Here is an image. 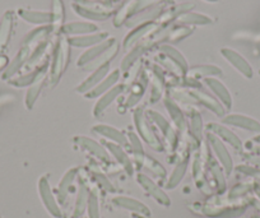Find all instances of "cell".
I'll use <instances>...</instances> for the list:
<instances>
[{"mask_svg":"<svg viewBox=\"0 0 260 218\" xmlns=\"http://www.w3.org/2000/svg\"><path fill=\"white\" fill-rule=\"evenodd\" d=\"M206 132L212 133V134H214L216 137H218L222 142L231 145L235 151L242 152V149H244L241 139H240L232 130H230L229 128L224 127V125L218 124V122H208V124L206 125Z\"/></svg>","mask_w":260,"mask_h":218,"instance_id":"obj_11","label":"cell"},{"mask_svg":"<svg viewBox=\"0 0 260 218\" xmlns=\"http://www.w3.org/2000/svg\"><path fill=\"white\" fill-rule=\"evenodd\" d=\"M192 31H194V29L189 26H181V24H175V26H172L171 24L169 28V31H167L165 41L179 42V41H181V40L189 37L190 35L192 34Z\"/></svg>","mask_w":260,"mask_h":218,"instance_id":"obj_39","label":"cell"},{"mask_svg":"<svg viewBox=\"0 0 260 218\" xmlns=\"http://www.w3.org/2000/svg\"><path fill=\"white\" fill-rule=\"evenodd\" d=\"M18 17H21L27 23L40 24V26H47L51 23V13L44 11H34V9L19 8L17 11Z\"/></svg>","mask_w":260,"mask_h":218,"instance_id":"obj_30","label":"cell"},{"mask_svg":"<svg viewBox=\"0 0 260 218\" xmlns=\"http://www.w3.org/2000/svg\"><path fill=\"white\" fill-rule=\"evenodd\" d=\"M89 215L91 218H99V210H97V200L94 197H91L89 199Z\"/></svg>","mask_w":260,"mask_h":218,"instance_id":"obj_45","label":"cell"},{"mask_svg":"<svg viewBox=\"0 0 260 218\" xmlns=\"http://www.w3.org/2000/svg\"><path fill=\"white\" fill-rule=\"evenodd\" d=\"M204 2H208V3H217L218 0H204Z\"/></svg>","mask_w":260,"mask_h":218,"instance_id":"obj_50","label":"cell"},{"mask_svg":"<svg viewBox=\"0 0 260 218\" xmlns=\"http://www.w3.org/2000/svg\"><path fill=\"white\" fill-rule=\"evenodd\" d=\"M133 121L136 125V129L138 132L139 137L151 147L152 149L157 152H164L166 149L165 143L161 138L158 137L152 127L151 121L146 116V106L144 105H138L133 111Z\"/></svg>","mask_w":260,"mask_h":218,"instance_id":"obj_2","label":"cell"},{"mask_svg":"<svg viewBox=\"0 0 260 218\" xmlns=\"http://www.w3.org/2000/svg\"><path fill=\"white\" fill-rule=\"evenodd\" d=\"M164 104L167 112H169L170 117H171L172 125H174V128L176 129L180 139H186L185 137L187 135V120L186 116L184 115V111L181 110V107L177 105V102H175L174 100L169 96L165 97Z\"/></svg>","mask_w":260,"mask_h":218,"instance_id":"obj_8","label":"cell"},{"mask_svg":"<svg viewBox=\"0 0 260 218\" xmlns=\"http://www.w3.org/2000/svg\"><path fill=\"white\" fill-rule=\"evenodd\" d=\"M76 2H87V3H92V2H99V3H109L107 0H76ZM112 4V3H109Z\"/></svg>","mask_w":260,"mask_h":218,"instance_id":"obj_47","label":"cell"},{"mask_svg":"<svg viewBox=\"0 0 260 218\" xmlns=\"http://www.w3.org/2000/svg\"><path fill=\"white\" fill-rule=\"evenodd\" d=\"M77 172H78V169H71L69 171H67V174H65L64 177H62L61 182H60V186H59V198L61 200H64L65 195H67V189H68V186L72 184V181L74 180Z\"/></svg>","mask_w":260,"mask_h":218,"instance_id":"obj_43","label":"cell"},{"mask_svg":"<svg viewBox=\"0 0 260 218\" xmlns=\"http://www.w3.org/2000/svg\"><path fill=\"white\" fill-rule=\"evenodd\" d=\"M146 116L148 117L151 124L153 125L158 132H161L166 149H169V151H171L172 153H174V152L176 151L177 145H179L180 142V137L179 134H177L176 129L174 128V125H172L164 115H161L158 111H156V110H146Z\"/></svg>","mask_w":260,"mask_h":218,"instance_id":"obj_4","label":"cell"},{"mask_svg":"<svg viewBox=\"0 0 260 218\" xmlns=\"http://www.w3.org/2000/svg\"><path fill=\"white\" fill-rule=\"evenodd\" d=\"M254 140H255V142L259 143V144H260V135H257V137H255Z\"/></svg>","mask_w":260,"mask_h":218,"instance_id":"obj_49","label":"cell"},{"mask_svg":"<svg viewBox=\"0 0 260 218\" xmlns=\"http://www.w3.org/2000/svg\"><path fill=\"white\" fill-rule=\"evenodd\" d=\"M120 76H121V70L120 69H115L112 72H110L109 74L106 76V78L102 79L93 89H91L89 92H87L86 95H83L84 99L87 100H94L101 97L102 95L106 94L107 91L112 88V87L116 86L120 81Z\"/></svg>","mask_w":260,"mask_h":218,"instance_id":"obj_19","label":"cell"},{"mask_svg":"<svg viewBox=\"0 0 260 218\" xmlns=\"http://www.w3.org/2000/svg\"><path fill=\"white\" fill-rule=\"evenodd\" d=\"M137 0H125L122 6L117 9L112 17V24L114 27L119 28L122 24L126 23L134 14V8H136Z\"/></svg>","mask_w":260,"mask_h":218,"instance_id":"obj_34","label":"cell"},{"mask_svg":"<svg viewBox=\"0 0 260 218\" xmlns=\"http://www.w3.org/2000/svg\"><path fill=\"white\" fill-rule=\"evenodd\" d=\"M107 2H109V3H112V0H107Z\"/></svg>","mask_w":260,"mask_h":218,"instance_id":"obj_52","label":"cell"},{"mask_svg":"<svg viewBox=\"0 0 260 218\" xmlns=\"http://www.w3.org/2000/svg\"><path fill=\"white\" fill-rule=\"evenodd\" d=\"M92 132L104 138L106 142H111L115 143V144L121 145L122 148H129V140H127L126 134L121 132V130L116 129V128L105 124H97L92 127Z\"/></svg>","mask_w":260,"mask_h":218,"instance_id":"obj_16","label":"cell"},{"mask_svg":"<svg viewBox=\"0 0 260 218\" xmlns=\"http://www.w3.org/2000/svg\"><path fill=\"white\" fill-rule=\"evenodd\" d=\"M191 9H194V4L191 3H182L176 4V6L174 4V6H170V8H165L158 18L156 19V22L159 24H170L171 22L176 21L177 17L186 13V12H190Z\"/></svg>","mask_w":260,"mask_h":218,"instance_id":"obj_27","label":"cell"},{"mask_svg":"<svg viewBox=\"0 0 260 218\" xmlns=\"http://www.w3.org/2000/svg\"><path fill=\"white\" fill-rule=\"evenodd\" d=\"M40 193H41V198L42 200H44L45 205L47 207V209H49L55 217H59V208H57L56 203H55L54 200V197H52L51 192H50V186L46 177H42V179L40 180Z\"/></svg>","mask_w":260,"mask_h":218,"instance_id":"obj_37","label":"cell"},{"mask_svg":"<svg viewBox=\"0 0 260 218\" xmlns=\"http://www.w3.org/2000/svg\"><path fill=\"white\" fill-rule=\"evenodd\" d=\"M154 60H156V61L158 63L159 67H161L165 72L169 73V74H172V76H175V77L186 76V73L181 69V67H180L176 61H174L171 57H169L167 55H165L164 52L158 51V54L154 56Z\"/></svg>","mask_w":260,"mask_h":218,"instance_id":"obj_35","label":"cell"},{"mask_svg":"<svg viewBox=\"0 0 260 218\" xmlns=\"http://www.w3.org/2000/svg\"><path fill=\"white\" fill-rule=\"evenodd\" d=\"M32 52H34V50H32L31 47L26 46V45H22V47L19 49L18 54H17L16 56H14V59L9 63L8 67L6 68V70H4L3 74H2V79L8 82L9 79L14 78L17 73L21 72V70H23L24 65H26V63L28 61V59H29V56L32 55Z\"/></svg>","mask_w":260,"mask_h":218,"instance_id":"obj_15","label":"cell"},{"mask_svg":"<svg viewBox=\"0 0 260 218\" xmlns=\"http://www.w3.org/2000/svg\"><path fill=\"white\" fill-rule=\"evenodd\" d=\"M47 74H49V67H47L46 64L45 67L41 68L39 76L36 77V79L32 82V84L28 87V89H27L26 97H24V106H26L27 110L34 109L37 99H39L40 95H41L42 88H44L45 84L47 83Z\"/></svg>","mask_w":260,"mask_h":218,"instance_id":"obj_14","label":"cell"},{"mask_svg":"<svg viewBox=\"0 0 260 218\" xmlns=\"http://www.w3.org/2000/svg\"><path fill=\"white\" fill-rule=\"evenodd\" d=\"M126 137L127 140H129V148L132 151V153H133L134 159H136V162L142 166L144 162V159H146V153H144L141 137L134 132H127Z\"/></svg>","mask_w":260,"mask_h":218,"instance_id":"obj_36","label":"cell"},{"mask_svg":"<svg viewBox=\"0 0 260 218\" xmlns=\"http://www.w3.org/2000/svg\"><path fill=\"white\" fill-rule=\"evenodd\" d=\"M8 57L6 56V55H0V69H3V68L8 67Z\"/></svg>","mask_w":260,"mask_h":218,"instance_id":"obj_46","label":"cell"},{"mask_svg":"<svg viewBox=\"0 0 260 218\" xmlns=\"http://www.w3.org/2000/svg\"><path fill=\"white\" fill-rule=\"evenodd\" d=\"M176 24H181V26H208V24L213 23V18L207 14L197 13V12H186V13L181 14L177 17Z\"/></svg>","mask_w":260,"mask_h":218,"instance_id":"obj_32","label":"cell"},{"mask_svg":"<svg viewBox=\"0 0 260 218\" xmlns=\"http://www.w3.org/2000/svg\"><path fill=\"white\" fill-rule=\"evenodd\" d=\"M206 142L207 144L209 145V148L213 151L214 156L217 157V160H218L221 166L224 169V171H226L227 174H230V172L232 171V169H234V162H232L231 154L227 151V147L224 145V143L222 142L218 137H216V135L212 134V133L207 132Z\"/></svg>","mask_w":260,"mask_h":218,"instance_id":"obj_9","label":"cell"},{"mask_svg":"<svg viewBox=\"0 0 260 218\" xmlns=\"http://www.w3.org/2000/svg\"><path fill=\"white\" fill-rule=\"evenodd\" d=\"M126 92V86L124 83H117L116 86L112 87L110 91H107L106 94L102 95L101 97H99L97 102L94 104L93 109H92V115L93 117L99 119L102 116L105 111H106L107 107L112 104V102L116 101L121 95H124Z\"/></svg>","mask_w":260,"mask_h":218,"instance_id":"obj_13","label":"cell"},{"mask_svg":"<svg viewBox=\"0 0 260 218\" xmlns=\"http://www.w3.org/2000/svg\"><path fill=\"white\" fill-rule=\"evenodd\" d=\"M187 135L195 145H199L204 140V124L199 110L191 109L187 111Z\"/></svg>","mask_w":260,"mask_h":218,"instance_id":"obj_12","label":"cell"},{"mask_svg":"<svg viewBox=\"0 0 260 218\" xmlns=\"http://www.w3.org/2000/svg\"><path fill=\"white\" fill-rule=\"evenodd\" d=\"M148 72L151 92H149V104L154 105L164 99L166 92V72L158 64H149L146 68Z\"/></svg>","mask_w":260,"mask_h":218,"instance_id":"obj_6","label":"cell"},{"mask_svg":"<svg viewBox=\"0 0 260 218\" xmlns=\"http://www.w3.org/2000/svg\"><path fill=\"white\" fill-rule=\"evenodd\" d=\"M44 67H45V65H44ZM40 70H41V68H40V69L34 70V72L24 73V74H22V76H19V77H14V78L9 79L8 84L16 87V88H23V87H29L32 84V82L36 79V77L39 76Z\"/></svg>","mask_w":260,"mask_h":218,"instance_id":"obj_41","label":"cell"},{"mask_svg":"<svg viewBox=\"0 0 260 218\" xmlns=\"http://www.w3.org/2000/svg\"><path fill=\"white\" fill-rule=\"evenodd\" d=\"M190 92H191L192 97L195 99L197 104L202 105V106H204L206 109H208L209 111L213 112L216 116L223 117L226 110H224V107L219 104L218 100L212 97V95H208L207 92L201 91V89H190Z\"/></svg>","mask_w":260,"mask_h":218,"instance_id":"obj_21","label":"cell"},{"mask_svg":"<svg viewBox=\"0 0 260 218\" xmlns=\"http://www.w3.org/2000/svg\"><path fill=\"white\" fill-rule=\"evenodd\" d=\"M187 161H189V157L177 161V165H176V167H175L174 172H172L171 179H170L167 188H175L177 184H179V181L182 179V177H184L185 171H186V169H187Z\"/></svg>","mask_w":260,"mask_h":218,"instance_id":"obj_42","label":"cell"},{"mask_svg":"<svg viewBox=\"0 0 260 218\" xmlns=\"http://www.w3.org/2000/svg\"><path fill=\"white\" fill-rule=\"evenodd\" d=\"M14 23H16V13L13 11H7L0 21V55L6 52L11 44Z\"/></svg>","mask_w":260,"mask_h":218,"instance_id":"obj_17","label":"cell"},{"mask_svg":"<svg viewBox=\"0 0 260 218\" xmlns=\"http://www.w3.org/2000/svg\"><path fill=\"white\" fill-rule=\"evenodd\" d=\"M158 51L164 52L165 55H167L169 57H171L174 61H176L177 64L181 67V69L184 70L185 73H187V70H189V64H187L186 59H185L184 55H182L179 50L175 49V47L171 46V45L164 44V45H159Z\"/></svg>","mask_w":260,"mask_h":218,"instance_id":"obj_40","label":"cell"},{"mask_svg":"<svg viewBox=\"0 0 260 218\" xmlns=\"http://www.w3.org/2000/svg\"><path fill=\"white\" fill-rule=\"evenodd\" d=\"M73 143L74 145H77L81 151L89 153L91 156L96 157L100 161L105 162V164H110V154L106 151L104 145H101L100 143H97L96 140L89 139V138L83 137V135H76L73 137Z\"/></svg>","mask_w":260,"mask_h":218,"instance_id":"obj_10","label":"cell"},{"mask_svg":"<svg viewBox=\"0 0 260 218\" xmlns=\"http://www.w3.org/2000/svg\"><path fill=\"white\" fill-rule=\"evenodd\" d=\"M186 76L197 79V81L206 78H216V77L222 76V69H219L217 65H197V67L189 68Z\"/></svg>","mask_w":260,"mask_h":218,"instance_id":"obj_33","label":"cell"},{"mask_svg":"<svg viewBox=\"0 0 260 218\" xmlns=\"http://www.w3.org/2000/svg\"><path fill=\"white\" fill-rule=\"evenodd\" d=\"M221 55L237 72L241 73L242 76L246 77V78H252V68L250 67L246 59L242 57L239 52L232 49H229V47H223V49H221Z\"/></svg>","mask_w":260,"mask_h":218,"instance_id":"obj_20","label":"cell"},{"mask_svg":"<svg viewBox=\"0 0 260 218\" xmlns=\"http://www.w3.org/2000/svg\"><path fill=\"white\" fill-rule=\"evenodd\" d=\"M72 9L77 16L88 21H106L115 13L114 4L99 3V2H92V3L74 2L72 4Z\"/></svg>","mask_w":260,"mask_h":218,"instance_id":"obj_3","label":"cell"},{"mask_svg":"<svg viewBox=\"0 0 260 218\" xmlns=\"http://www.w3.org/2000/svg\"><path fill=\"white\" fill-rule=\"evenodd\" d=\"M222 122L226 125H231V127L240 128V129L249 130V132L260 133V122L252 117L245 116V115L230 114L227 116H223Z\"/></svg>","mask_w":260,"mask_h":218,"instance_id":"obj_23","label":"cell"},{"mask_svg":"<svg viewBox=\"0 0 260 218\" xmlns=\"http://www.w3.org/2000/svg\"><path fill=\"white\" fill-rule=\"evenodd\" d=\"M69 61H71V45L68 42V37L60 35L57 41L55 42L51 64H50L49 74H47L49 88H55V86L59 83L68 68Z\"/></svg>","mask_w":260,"mask_h":218,"instance_id":"obj_1","label":"cell"},{"mask_svg":"<svg viewBox=\"0 0 260 218\" xmlns=\"http://www.w3.org/2000/svg\"><path fill=\"white\" fill-rule=\"evenodd\" d=\"M115 41H116V39H114V37H109L107 40L102 41L101 44L94 45V46L87 49L86 51H84L83 54L78 57V60H77V67L81 68V69L83 67H86L87 64H89L91 61H93L96 57H99L102 52L106 51V50L109 49V47L111 46Z\"/></svg>","mask_w":260,"mask_h":218,"instance_id":"obj_24","label":"cell"},{"mask_svg":"<svg viewBox=\"0 0 260 218\" xmlns=\"http://www.w3.org/2000/svg\"><path fill=\"white\" fill-rule=\"evenodd\" d=\"M148 72H147L146 68H142V70L139 72L136 81L130 84L129 88H127L126 92H129L127 97L122 101L121 105L119 104V107H117L119 114H125L129 109H136L139 105V102L142 101V99H143L144 94H146L147 88H148Z\"/></svg>","mask_w":260,"mask_h":218,"instance_id":"obj_5","label":"cell"},{"mask_svg":"<svg viewBox=\"0 0 260 218\" xmlns=\"http://www.w3.org/2000/svg\"><path fill=\"white\" fill-rule=\"evenodd\" d=\"M99 31V26L92 23V22H71V23H65L62 26L60 35L65 37H74L82 36V35L96 34Z\"/></svg>","mask_w":260,"mask_h":218,"instance_id":"obj_22","label":"cell"},{"mask_svg":"<svg viewBox=\"0 0 260 218\" xmlns=\"http://www.w3.org/2000/svg\"><path fill=\"white\" fill-rule=\"evenodd\" d=\"M164 24H159L157 22H147V23L139 24V26L134 27L129 34L125 36L124 41H122V49L125 51H130L136 45H138L139 42H142L143 40H146L147 37H149L151 35H153L154 32L158 31Z\"/></svg>","mask_w":260,"mask_h":218,"instance_id":"obj_7","label":"cell"},{"mask_svg":"<svg viewBox=\"0 0 260 218\" xmlns=\"http://www.w3.org/2000/svg\"><path fill=\"white\" fill-rule=\"evenodd\" d=\"M110 37L109 32L99 31L96 34H89V35H82V36H74L68 37V42L71 46L74 47H89L94 46V45L101 44L102 41L107 40Z\"/></svg>","mask_w":260,"mask_h":218,"instance_id":"obj_25","label":"cell"},{"mask_svg":"<svg viewBox=\"0 0 260 218\" xmlns=\"http://www.w3.org/2000/svg\"><path fill=\"white\" fill-rule=\"evenodd\" d=\"M104 143H105L104 147L106 148V151L109 152V154H111V156L114 157V159L116 160L122 167H124L125 171H126L127 174L129 175L133 174L134 167H133V164H132V160H130V157L127 156V153L124 151V148H122L121 145L115 144V143H111V142H106V140H105Z\"/></svg>","mask_w":260,"mask_h":218,"instance_id":"obj_28","label":"cell"},{"mask_svg":"<svg viewBox=\"0 0 260 218\" xmlns=\"http://www.w3.org/2000/svg\"><path fill=\"white\" fill-rule=\"evenodd\" d=\"M138 181H139V184H141L142 186H143L144 189H146L147 192H148L149 194L154 198V199L158 200L161 204H165V205L169 204L170 203L169 198H167L166 195H165V193L162 192V190H159L158 188L156 186V184H153V182H152L148 177L144 176V175H138Z\"/></svg>","mask_w":260,"mask_h":218,"instance_id":"obj_38","label":"cell"},{"mask_svg":"<svg viewBox=\"0 0 260 218\" xmlns=\"http://www.w3.org/2000/svg\"><path fill=\"white\" fill-rule=\"evenodd\" d=\"M119 49H120L119 42L115 41L114 44H112L111 46L106 50V51L102 52L99 57H96L93 61H91L89 64H87L86 67L82 68V70H84V72H93V70L99 69V68H101V67H105V65H110V63H111L112 60L116 57L117 52H119Z\"/></svg>","mask_w":260,"mask_h":218,"instance_id":"obj_29","label":"cell"},{"mask_svg":"<svg viewBox=\"0 0 260 218\" xmlns=\"http://www.w3.org/2000/svg\"><path fill=\"white\" fill-rule=\"evenodd\" d=\"M204 84L216 96V99L224 107V110L230 111L232 107V96L229 89H227V87L217 78H206L204 79Z\"/></svg>","mask_w":260,"mask_h":218,"instance_id":"obj_18","label":"cell"},{"mask_svg":"<svg viewBox=\"0 0 260 218\" xmlns=\"http://www.w3.org/2000/svg\"><path fill=\"white\" fill-rule=\"evenodd\" d=\"M159 2L164 4H169V6H174L175 4V0H159Z\"/></svg>","mask_w":260,"mask_h":218,"instance_id":"obj_48","label":"cell"},{"mask_svg":"<svg viewBox=\"0 0 260 218\" xmlns=\"http://www.w3.org/2000/svg\"><path fill=\"white\" fill-rule=\"evenodd\" d=\"M143 164L146 165V167H148L152 171V174H154L156 176H165V174H166V171H165L164 167L161 166V164H158V162L154 159H152V157L146 156Z\"/></svg>","mask_w":260,"mask_h":218,"instance_id":"obj_44","label":"cell"},{"mask_svg":"<svg viewBox=\"0 0 260 218\" xmlns=\"http://www.w3.org/2000/svg\"><path fill=\"white\" fill-rule=\"evenodd\" d=\"M110 73V65H105V67L99 68V69L91 72L88 77L82 82L79 86H77L76 91L81 95H86L91 89H93L102 79L106 78V76Z\"/></svg>","mask_w":260,"mask_h":218,"instance_id":"obj_26","label":"cell"},{"mask_svg":"<svg viewBox=\"0 0 260 218\" xmlns=\"http://www.w3.org/2000/svg\"><path fill=\"white\" fill-rule=\"evenodd\" d=\"M51 32L55 36H60L65 21V7L62 0H52L51 2Z\"/></svg>","mask_w":260,"mask_h":218,"instance_id":"obj_31","label":"cell"},{"mask_svg":"<svg viewBox=\"0 0 260 218\" xmlns=\"http://www.w3.org/2000/svg\"><path fill=\"white\" fill-rule=\"evenodd\" d=\"M120 0H112V3H119Z\"/></svg>","mask_w":260,"mask_h":218,"instance_id":"obj_51","label":"cell"}]
</instances>
